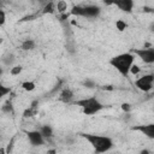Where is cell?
Returning <instances> with one entry per match:
<instances>
[{
    "mask_svg": "<svg viewBox=\"0 0 154 154\" xmlns=\"http://www.w3.org/2000/svg\"><path fill=\"white\" fill-rule=\"evenodd\" d=\"M22 88H23L25 91H32V90H35L36 84H35L32 81H25V82L22 83Z\"/></svg>",
    "mask_w": 154,
    "mask_h": 154,
    "instance_id": "cell-17",
    "label": "cell"
},
{
    "mask_svg": "<svg viewBox=\"0 0 154 154\" xmlns=\"http://www.w3.org/2000/svg\"><path fill=\"white\" fill-rule=\"evenodd\" d=\"M55 12V2H47L43 8H42V13H54Z\"/></svg>",
    "mask_w": 154,
    "mask_h": 154,
    "instance_id": "cell-16",
    "label": "cell"
},
{
    "mask_svg": "<svg viewBox=\"0 0 154 154\" xmlns=\"http://www.w3.org/2000/svg\"><path fill=\"white\" fill-rule=\"evenodd\" d=\"M1 111H2L4 113H7V114H13V113H14V108H13L12 102H11L10 100H8V101H6V102L2 105Z\"/></svg>",
    "mask_w": 154,
    "mask_h": 154,
    "instance_id": "cell-14",
    "label": "cell"
},
{
    "mask_svg": "<svg viewBox=\"0 0 154 154\" xmlns=\"http://www.w3.org/2000/svg\"><path fill=\"white\" fill-rule=\"evenodd\" d=\"M37 112H38V101L34 100V101L30 103V106L24 109L23 117H24V118H32V117H35V116L37 114Z\"/></svg>",
    "mask_w": 154,
    "mask_h": 154,
    "instance_id": "cell-9",
    "label": "cell"
},
{
    "mask_svg": "<svg viewBox=\"0 0 154 154\" xmlns=\"http://www.w3.org/2000/svg\"><path fill=\"white\" fill-rule=\"evenodd\" d=\"M26 136H28V140L29 142L35 146V147H40V146H43L45 144V138L42 137V135L40 134L38 130H32V131H28L26 132Z\"/></svg>",
    "mask_w": 154,
    "mask_h": 154,
    "instance_id": "cell-7",
    "label": "cell"
},
{
    "mask_svg": "<svg viewBox=\"0 0 154 154\" xmlns=\"http://www.w3.org/2000/svg\"><path fill=\"white\" fill-rule=\"evenodd\" d=\"M113 4L124 12H131L134 7V1L131 0H119V1H114Z\"/></svg>",
    "mask_w": 154,
    "mask_h": 154,
    "instance_id": "cell-11",
    "label": "cell"
},
{
    "mask_svg": "<svg viewBox=\"0 0 154 154\" xmlns=\"http://www.w3.org/2000/svg\"><path fill=\"white\" fill-rule=\"evenodd\" d=\"M72 14L83 16V17H96L100 13V7L97 6H73L71 10Z\"/></svg>",
    "mask_w": 154,
    "mask_h": 154,
    "instance_id": "cell-4",
    "label": "cell"
},
{
    "mask_svg": "<svg viewBox=\"0 0 154 154\" xmlns=\"http://www.w3.org/2000/svg\"><path fill=\"white\" fill-rule=\"evenodd\" d=\"M140 71H141L140 66H137V65H132V66L130 67V71H129V72H131L132 75H137Z\"/></svg>",
    "mask_w": 154,
    "mask_h": 154,
    "instance_id": "cell-23",
    "label": "cell"
},
{
    "mask_svg": "<svg viewBox=\"0 0 154 154\" xmlns=\"http://www.w3.org/2000/svg\"><path fill=\"white\" fill-rule=\"evenodd\" d=\"M140 154H150V152H149V150H147V149H143V150H141V152H140Z\"/></svg>",
    "mask_w": 154,
    "mask_h": 154,
    "instance_id": "cell-28",
    "label": "cell"
},
{
    "mask_svg": "<svg viewBox=\"0 0 154 154\" xmlns=\"http://www.w3.org/2000/svg\"><path fill=\"white\" fill-rule=\"evenodd\" d=\"M72 105L78 106L82 108V112L85 116H93L99 113L101 109H103V105L95 97V96H89V97H84V99H79L72 102Z\"/></svg>",
    "mask_w": 154,
    "mask_h": 154,
    "instance_id": "cell-3",
    "label": "cell"
},
{
    "mask_svg": "<svg viewBox=\"0 0 154 154\" xmlns=\"http://www.w3.org/2000/svg\"><path fill=\"white\" fill-rule=\"evenodd\" d=\"M6 22V13L4 10H0V26H2Z\"/></svg>",
    "mask_w": 154,
    "mask_h": 154,
    "instance_id": "cell-21",
    "label": "cell"
},
{
    "mask_svg": "<svg viewBox=\"0 0 154 154\" xmlns=\"http://www.w3.org/2000/svg\"><path fill=\"white\" fill-rule=\"evenodd\" d=\"M79 136H82L83 138L87 140V142H89V144L94 148L96 154L107 153L113 147V141L108 136H101V135H95V134H84V132H81Z\"/></svg>",
    "mask_w": 154,
    "mask_h": 154,
    "instance_id": "cell-1",
    "label": "cell"
},
{
    "mask_svg": "<svg viewBox=\"0 0 154 154\" xmlns=\"http://www.w3.org/2000/svg\"><path fill=\"white\" fill-rule=\"evenodd\" d=\"M83 84H84L87 88H94V87H95V83H94L93 81H90V79L84 81V82H83Z\"/></svg>",
    "mask_w": 154,
    "mask_h": 154,
    "instance_id": "cell-24",
    "label": "cell"
},
{
    "mask_svg": "<svg viewBox=\"0 0 154 154\" xmlns=\"http://www.w3.org/2000/svg\"><path fill=\"white\" fill-rule=\"evenodd\" d=\"M73 97H75V94L69 87L64 88L58 95V100L60 102H64V103H72L73 102Z\"/></svg>",
    "mask_w": 154,
    "mask_h": 154,
    "instance_id": "cell-8",
    "label": "cell"
},
{
    "mask_svg": "<svg viewBox=\"0 0 154 154\" xmlns=\"http://www.w3.org/2000/svg\"><path fill=\"white\" fill-rule=\"evenodd\" d=\"M22 71H23L22 65H16V66H12V67H11L10 73H11L12 76H18V75H19Z\"/></svg>",
    "mask_w": 154,
    "mask_h": 154,
    "instance_id": "cell-19",
    "label": "cell"
},
{
    "mask_svg": "<svg viewBox=\"0 0 154 154\" xmlns=\"http://www.w3.org/2000/svg\"><path fill=\"white\" fill-rule=\"evenodd\" d=\"M67 10V2L64 0H60L58 2H55V11H58L59 13H65V11Z\"/></svg>",
    "mask_w": 154,
    "mask_h": 154,
    "instance_id": "cell-15",
    "label": "cell"
},
{
    "mask_svg": "<svg viewBox=\"0 0 154 154\" xmlns=\"http://www.w3.org/2000/svg\"><path fill=\"white\" fill-rule=\"evenodd\" d=\"M47 154H57V149H55V148L48 149V150H47Z\"/></svg>",
    "mask_w": 154,
    "mask_h": 154,
    "instance_id": "cell-27",
    "label": "cell"
},
{
    "mask_svg": "<svg viewBox=\"0 0 154 154\" xmlns=\"http://www.w3.org/2000/svg\"><path fill=\"white\" fill-rule=\"evenodd\" d=\"M131 108H132V107H131L130 103H123V105H122V109H123L124 112H130Z\"/></svg>",
    "mask_w": 154,
    "mask_h": 154,
    "instance_id": "cell-26",
    "label": "cell"
},
{
    "mask_svg": "<svg viewBox=\"0 0 154 154\" xmlns=\"http://www.w3.org/2000/svg\"><path fill=\"white\" fill-rule=\"evenodd\" d=\"M10 91H11V88L10 87H6V85H4V84L0 83V99H2L4 96H6Z\"/></svg>",
    "mask_w": 154,
    "mask_h": 154,
    "instance_id": "cell-20",
    "label": "cell"
},
{
    "mask_svg": "<svg viewBox=\"0 0 154 154\" xmlns=\"http://www.w3.org/2000/svg\"><path fill=\"white\" fill-rule=\"evenodd\" d=\"M153 82H154V76L152 73H148L136 79L135 85L142 91H149L153 89Z\"/></svg>",
    "mask_w": 154,
    "mask_h": 154,
    "instance_id": "cell-6",
    "label": "cell"
},
{
    "mask_svg": "<svg viewBox=\"0 0 154 154\" xmlns=\"http://www.w3.org/2000/svg\"><path fill=\"white\" fill-rule=\"evenodd\" d=\"M13 59H14V58H13V55H12V54H10V55H7V57H6V59H4V63H5L6 65H10V64L13 61Z\"/></svg>",
    "mask_w": 154,
    "mask_h": 154,
    "instance_id": "cell-25",
    "label": "cell"
},
{
    "mask_svg": "<svg viewBox=\"0 0 154 154\" xmlns=\"http://www.w3.org/2000/svg\"><path fill=\"white\" fill-rule=\"evenodd\" d=\"M134 55H137L143 63L153 64L154 63V49L153 48H141V49H131Z\"/></svg>",
    "mask_w": 154,
    "mask_h": 154,
    "instance_id": "cell-5",
    "label": "cell"
},
{
    "mask_svg": "<svg viewBox=\"0 0 154 154\" xmlns=\"http://www.w3.org/2000/svg\"><path fill=\"white\" fill-rule=\"evenodd\" d=\"M126 28H128V23H126V22H124L123 19H118V20H116V29H117V30H119V31H124Z\"/></svg>",
    "mask_w": 154,
    "mask_h": 154,
    "instance_id": "cell-18",
    "label": "cell"
},
{
    "mask_svg": "<svg viewBox=\"0 0 154 154\" xmlns=\"http://www.w3.org/2000/svg\"><path fill=\"white\" fill-rule=\"evenodd\" d=\"M0 140H1V132H0Z\"/></svg>",
    "mask_w": 154,
    "mask_h": 154,
    "instance_id": "cell-32",
    "label": "cell"
},
{
    "mask_svg": "<svg viewBox=\"0 0 154 154\" xmlns=\"http://www.w3.org/2000/svg\"><path fill=\"white\" fill-rule=\"evenodd\" d=\"M1 75H2V69H1V66H0V77H1Z\"/></svg>",
    "mask_w": 154,
    "mask_h": 154,
    "instance_id": "cell-31",
    "label": "cell"
},
{
    "mask_svg": "<svg viewBox=\"0 0 154 154\" xmlns=\"http://www.w3.org/2000/svg\"><path fill=\"white\" fill-rule=\"evenodd\" d=\"M35 47H36V42L32 40V38H26V40H24L22 43H20V48L23 49V51H32V49H35Z\"/></svg>",
    "mask_w": 154,
    "mask_h": 154,
    "instance_id": "cell-13",
    "label": "cell"
},
{
    "mask_svg": "<svg viewBox=\"0 0 154 154\" xmlns=\"http://www.w3.org/2000/svg\"><path fill=\"white\" fill-rule=\"evenodd\" d=\"M14 141H16V137H12L11 141H10V143H8V146H7V148H5V149H6V154H10V153H11V149H12V147H13Z\"/></svg>",
    "mask_w": 154,
    "mask_h": 154,
    "instance_id": "cell-22",
    "label": "cell"
},
{
    "mask_svg": "<svg viewBox=\"0 0 154 154\" xmlns=\"http://www.w3.org/2000/svg\"><path fill=\"white\" fill-rule=\"evenodd\" d=\"M0 154H6V149H5L4 147L0 148Z\"/></svg>",
    "mask_w": 154,
    "mask_h": 154,
    "instance_id": "cell-29",
    "label": "cell"
},
{
    "mask_svg": "<svg viewBox=\"0 0 154 154\" xmlns=\"http://www.w3.org/2000/svg\"><path fill=\"white\" fill-rule=\"evenodd\" d=\"M38 131L42 135V137L45 138V141H49L53 137V129L51 125H42Z\"/></svg>",
    "mask_w": 154,
    "mask_h": 154,
    "instance_id": "cell-12",
    "label": "cell"
},
{
    "mask_svg": "<svg viewBox=\"0 0 154 154\" xmlns=\"http://www.w3.org/2000/svg\"><path fill=\"white\" fill-rule=\"evenodd\" d=\"M132 130L141 131L143 135H146L149 138H154V124H148V125H138L134 126Z\"/></svg>",
    "mask_w": 154,
    "mask_h": 154,
    "instance_id": "cell-10",
    "label": "cell"
},
{
    "mask_svg": "<svg viewBox=\"0 0 154 154\" xmlns=\"http://www.w3.org/2000/svg\"><path fill=\"white\" fill-rule=\"evenodd\" d=\"M134 61H135V55L131 52H126V53H122V54H118V55L113 57L109 60V64L120 75L128 76V73L130 71V67L134 65Z\"/></svg>",
    "mask_w": 154,
    "mask_h": 154,
    "instance_id": "cell-2",
    "label": "cell"
},
{
    "mask_svg": "<svg viewBox=\"0 0 154 154\" xmlns=\"http://www.w3.org/2000/svg\"><path fill=\"white\" fill-rule=\"evenodd\" d=\"M4 5H5V2H4V1H0V10H2Z\"/></svg>",
    "mask_w": 154,
    "mask_h": 154,
    "instance_id": "cell-30",
    "label": "cell"
}]
</instances>
